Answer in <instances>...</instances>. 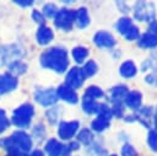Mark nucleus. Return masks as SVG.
Instances as JSON below:
<instances>
[{
  "mask_svg": "<svg viewBox=\"0 0 157 156\" xmlns=\"http://www.w3.org/2000/svg\"><path fill=\"white\" fill-rule=\"evenodd\" d=\"M96 113L98 114V118H103V119L110 122V118H112V109H110L105 103L98 104V106H97V109H96Z\"/></svg>",
  "mask_w": 157,
  "mask_h": 156,
  "instance_id": "24",
  "label": "nucleus"
},
{
  "mask_svg": "<svg viewBox=\"0 0 157 156\" xmlns=\"http://www.w3.org/2000/svg\"><path fill=\"white\" fill-rule=\"evenodd\" d=\"M88 55V49L85 48V47H76L72 49V57L75 59L76 63L81 64Z\"/></svg>",
  "mask_w": 157,
  "mask_h": 156,
  "instance_id": "22",
  "label": "nucleus"
},
{
  "mask_svg": "<svg viewBox=\"0 0 157 156\" xmlns=\"http://www.w3.org/2000/svg\"><path fill=\"white\" fill-rule=\"evenodd\" d=\"M147 144L151 150L157 151V130H151L147 135Z\"/></svg>",
  "mask_w": 157,
  "mask_h": 156,
  "instance_id": "30",
  "label": "nucleus"
},
{
  "mask_svg": "<svg viewBox=\"0 0 157 156\" xmlns=\"http://www.w3.org/2000/svg\"><path fill=\"white\" fill-rule=\"evenodd\" d=\"M56 112H58V109H56V108H54V109H52L50 112H48V113H47L48 119H49V122H50V123H55V120H56V118H58Z\"/></svg>",
  "mask_w": 157,
  "mask_h": 156,
  "instance_id": "41",
  "label": "nucleus"
},
{
  "mask_svg": "<svg viewBox=\"0 0 157 156\" xmlns=\"http://www.w3.org/2000/svg\"><path fill=\"white\" fill-rule=\"evenodd\" d=\"M155 127L157 129V113H156V117H155Z\"/></svg>",
  "mask_w": 157,
  "mask_h": 156,
  "instance_id": "47",
  "label": "nucleus"
},
{
  "mask_svg": "<svg viewBox=\"0 0 157 156\" xmlns=\"http://www.w3.org/2000/svg\"><path fill=\"white\" fill-rule=\"evenodd\" d=\"M109 124H110V122L109 120H105V119H103V118H96L93 122H92V124H91V127H92V129L93 130H96V131H103V130H105L108 127H109Z\"/></svg>",
  "mask_w": 157,
  "mask_h": 156,
  "instance_id": "28",
  "label": "nucleus"
},
{
  "mask_svg": "<svg viewBox=\"0 0 157 156\" xmlns=\"http://www.w3.org/2000/svg\"><path fill=\"white\" fill-rule=\"evenodd\" d=\"M87 154H88V156H105L107 151L103 147H101L98 145H94V146H91L88 149Z\"/></svg>",
  "mask_w": 157,
  "mask_h": 156,
  "instance_id": "32",
  "label": "nucleus"
},
{
  "mask_svg": "<svg viewBox=\"0 0 157 156\" xmlns=\"http://www.w3.org/2000/svg\"><path fill=\"white\" fill-rule=\"evenodd\" d=\"M130 26H132V21H131L130 17H121V18H119V21L117 22V29H118V32H120L121 34H124V33L129 29Z\"/></svg>",
  "mask_w": 157,
  "mask_h": 156,
  "instance_id": "29",
  "label": "nucleus"
},
{
  "mask_svg": "<svg viewBox=\"0 0 157 156\" xmlns=\"http://www.w3.org/2000/svg\"><path fill=\"white\" fill-rule=\"evenodd\" d=\"M32 17H33V20L36 21V22H38V23H44V17H43V15L39 12V11H33L32 12Z\"/></svg>",
  "mask_w": 157,
  "mask_h": 156,
  "instance_id": "39",
  "label": "nucleus"
},
{
  "mask_svg": "<svg viewBox=\"0 0 157 156\" xmlns=\"http://www.w3.org/2000/svg\"><path fill=\"white\" fill-rule=\"evenodd\" d=\"M83 96H86V97H88V98H91V99H97V98H102L103 96H104V93H103V91L98 87V86H90L87 90H86V92H85V95Z\"/></svg>",
  "mask_w": 157,
  "mask_h": 156,
  "instance_id": "26",
  "label": "nucleus"
},
{
  "mask_svg": "<svg viewBox=\"0 0 157 156\" xmlns=\"http://www.w3.org/2000/svg\"><path fill=\"white\" fill-rule=\"evenodd\" d=\"M97 69H98L97 64L93 60H90V61H87L85 64V66L81 69V71H82L83 77H91V76H93L97 72Z\"/></svg>",
  "mask_w": 157,
  "mask_h": 156,
  "instance_id": "25",
  "label": "nucleus"
},
{
  "mask_svg": "<svg viewBox=\"0 0 157 156\" xmlns=\"http://www.w3.org/2000/svg\"><path fill=\"white\" fill-rule=\"evenodd\" d=\"M121 156H137L136 150L130 144H124L121 147Z\"/></svg>",
  "mask_w": 157,
  "mask_h": 156,
  "instance_id": "33",
  "label": "nucleus"
},
{
  "mask_svg": "<svg viewBox=\"0 0 157 156\" xmlns=\"http://www.w3.org/2000/svg\"><path fill=\"white\" fill-rule=\"evenodd\" d=\"M77 139H78L80 142H82L85 145H90L93 141V134H92V131L90 129H86L85 128V129L80 130V133L77 135Z\"/></svg>",
  "mask_w": 157,
  "mask_h": 156,
  "instance_id": "27",
  "label": "nucleus"
},
{
  "mask_svg": "<svg viewBox=\"0 0 157 156\" xmlns=\"http://www.w3.org/2000/svg\"><path fill=\"white\" fill-rule=\"evenodd\" d=\"M129 93V90L125 85H118L110 88L109 95H110V99L113 102H120L123 98H125V96Z\"/></svg>",
  "mask_w": 157,
  "mask_h": 156,
  "instance_id": "15",
  "label": "nucleus"
},
{
  "mask_svg": "<svg viewBox=\"0 0 157 156\" xmlns=\"http://www.w3.org/2000/svg\"><path fill=\"white\" fill-rule=\"evenodd\" d=\"M43 12L47 17H55V15L58 14L56 11V6L53 5V4H47L44 7H43Z\"/></svg>",
  "mask_w": 157,
  "mask_h": 156,
  "instance_id": "34",
  "label": "nucleus"
},
{
  "mask_svg": "<svg viewBox=\"0 0 157 156\" xmlns=\"http://www.w3.org/2000/svg\"><path fill=\"white\" fill-rule=\"evenodd\" d=\"M134 16L139 21L152 22L155 20V17H156L155 5L152 2H147V1L136 2L135 7H134Z\"/></svg>",
  "mask_w": 157,
  "mask_h": 156,
  "instance_id": "4",
  "label": "nucleus"
},
{
  "mask_svg": "<svg viewBox=\"0 0 157 156\" xmlns=\"http://www.w3.org/2000/svg\"><path fill=\"white\" fill-rule=\"evenodd\" d=\"M7 156H28V155L22 154L20 150H10V152L7 154Z\"/></svg>",
  "mask_w": 157,
  "mask_h": 156,
  "instance_id": "43",
  "label": "nucleus"
},
{
  "mask_svg": "<svg viewBox=\"0 0 157 156\" xmlns=\"http://www.w3.org/2000/svg\"><path fill=\"white\" fill-rule=\"evenodd\" d=\"M9 125H10V122H9V119L6 118L5 112L0 109V133H2Z\"/></svg>",
  "mask_w": 157,
  "mask_h": 156,
  "instance_id": "36",
  "label": "nucleus"
},
{
  "mask_svg": "<svg viewBox=\"0 0 157 156\" xmlns=\"http://www.w3.org/2000/svg\"><path fill=\"white\" fill-rule=\"evenodd\" d=\"M93 42L101 48H112L115 45V38L107 31H98L93 37Z\"/></svg>",
  "mask_w": 157,
  "mask_h": 156,
  "instance_id": "9",
  "label": "nucleus"
},
{
  "mask_svg": "<svg viewBox=\"0 0 157 156\" xmlns=\"http://www.w3.org/2000/svg\"><path fill=\"white\" fill-rule=\"evenodd\" d=\"M45 151L49 156H61L64 151V145L56 139H50L45 145Z\"/></svg>",
  "mask_w": 157,
  "mask_h": 156,
  "instance_id": "14",
  "label": "nucleus"
},
{
  "mask_svg": "<svg viewBox=\"0 0 157 156\" xmlns=\"http://www.w3.org/2000/svg\"><path fill=\"white\" fill-rule=\"evenodd\" d=\"M17 86V79L12 75H0V93H6L15 90Z\"/></svg>",
  "mask_w": 157,
  "mask_h": 156,
  "instance_id": "12",
  "label": "nucleus"
},
{
  "mask_svg": "<svg viewBox=\"0 0 157 156\" xmlns=\"http://www.w3.org/2000/svg\"><path fill=\"white\" fill-rule=\"evenodd\" d=\"M34 114V108L32 104H22L18 108H16L13 111V114H12V118H11V122L12 124H15L16 127H20V128H26L28 127L32 117Z\"/></svg>",
  "mask_w": 157,
  "mask_h": 156,
  "instance_id": "3",
  "label": "nucleus"
},
{
  "mask_svg": "<svg viewBox=\"0 0 157 156\" xmlns=\"http://www.w3.org/2000/svg\"><path fill=\"white\" fill-rule=\"evenodd\" d=\"M75 21L80 28H85L90 23V15L86 7H80L75 12Z\"/></svg>",
  "mask_w": 157,
  "mask_h": 156,
  "instance_id": "18",
  "label": "nucleus"
},
{
  "mask_svg": "<svg viewBox=\"0 0 157 156\" xmlns=\"http://www.w3.org/2000/svg\"><path fill=\"white\" fill-rule=\"evenodd\" d=\"M153 81V76L152 75H147L146 76V82H152Z\"/></svg>",
  "mask_w": 157,
  "mask_h": 156,
  "instance_id": "46",
  "label": "nucleus"
},
{
  "mask_svg": "<svg viewBox=\"0 0 157 156\" xmlns=\"http://www.w3.org/2000/svg\"><path fill=\"white\" fill-rule=\"evenodd\" d=\"M148 33L157 37V21H152L148 26Z\"/></svg>",
  "mask_w": 157,
  "mask_h": 156,
  "instance_id": "40",
  "label": "nucleus"
},
{
  "mask_svg": "<svg viewBox=\"0 0 157 156\" xmlns=\"http://www.w3.org/2000/svg\"><path fill=\"white\" fill-rule=\"evenodd\" d=\"M124 36H125V38H126L128 41H134V39H136V38H139V28H137L135 25H132V26H130L129 29L124 33Z\"/></svg>",
  "mask_w": 157,
  "mask_h": 156,
  "instance_id": "31",
  "label": "nucleus"
},
{
  "mask_svg": "<svg viewBox=\"0 0 157 156\" xmlns=\"http://www.w3.org/2000/svg\"><path fill=\"white\" fill-rule=\"evenodd\" d=\"M34 98L38 103L47 107V106L54 104L58 99V96H56V92L53 88H42V90L39 88V90L36 91Z\"/></svg>",
  "mask_w": 157,
  "mask_h": 156,
  "instance_id": "6",
  "label": "nucleus"
},
{
  "mask_svg": "<svg viewBox=\"0 0 157 156\" xmlns=\"http://www.w3.org/2000/svg\"><path fill=\"white\" fill-rule=\"evenodd\" d=\"M52 39H53V31L47 26L39 27V29L37 31V42L44 45V44H48Z\"/></svg>",
  "mask_w": 157,
  "mask_h": 156,
  "instance_id": "16",
  "label": "nucleus"
},
{
  "mask_svg": "<svg viewBox=\"0 0 157 156\" xmlns=\"http://www.w3.org/2000/svg\"><path fill=\"white\" fill-rule=\"evenodd\" d=\"M110 156H117V155H110Z\"/></svg>",
  "mask_w": 157,
  "mask_h": 156,
  "instance_id": "48",
  "label": "nucleus"
},
{
  "mask_svg": "<svg viewBox=\"0 0 157 156\" xmlns=\"http://www.w3.org/2000/svg\"><path fill=\"white\" fill-rule=\"evenodd\" d=\"M9 69L13 75H21L27 70V65L21 60H15V61L10 63Z\"/></svg>",
  "mask_w": 157,
  "mask_h": 156,
  "instance_id": "23",
  "label": "nucleus"
},
{
  "mask_svg": "<svg viewBox=\"0 0 157 156\" xmlns=\"http://www.w3.org/2000/svg\"><path fill=\"white\" fill-rule=\"evenodd\" d=\"M150 118H151V108L150 107L139 108L137 114H135V119H137L140 123H142L144 127H146V128L150 127Z\"/></svg>",
  "mask_w": 157,
  "mask_h": 156,
  "instance_id": "20",
  "label": "nucleus"
},
{
  "mask_svg": "<svg viewBox=\"0 0 157 156\" xmlns=\"http://www.w3.org/2000/svg\"><path fill=\"white\" fill-rule=\"evenodd\" d=\"M0 145L9 150H20V151H29L32 147V140L29 135H27L23 131H16L10 138L2 139L0 141Z\"/></svg>",
  "mask_w": 157,
  "mask_h": 156,
  "instance_id": "2",
  "label": "nucleus"
},
{
  "mask_svg": "<svg viewBox=\"0 0 157 156\" xmlns=\"http://www.w3.org/2000/svg\"><path fill=\"white\" fill-rule=\"evenodd\" d=\"M75 20V11L72 10H67V9H63L60 11H58V14L54 17V23L59 29H64V31H69L72 26V22Z\"/></svg>",
  "mask_w": 157,
  "mask_h": 156,
  "instance_id": "5",
  "label": "nucleus"
},
{
  "mask_svg": "<svg viewBox=\"0 0 157 156\" xmlns=\"http://www.w3.org/2000/svg\"><path fill=\"white\" fill-rule=\"evenodd\" d=\"M78 149V144L77 142H70L69 145H64V151H63V155L61 156H69L71 154V151L74 150H77Z\"/></svg>",
  "mask_w": 157,
  "mask_h": 156,
  "instance_id": "37",
  "label": "nucleus"
},
{
  "mask_svg": "<svg viewBox=\"0 0 157 156\" xmlns=\"http://www.w3.org/2000/svg\"><path fill=\"white\" fill-rule=\"evenodd\" d=\"M142 96L139 91H131L125 96V104L131 109H139L141 106Z\"/></svg>",
  "mask_w": 157,
  "mask_h": 156,
  "instance_id": "13",
  "label": "nucleus"
},
{
  "mask_svg": "<svg viewBox=\"0 0 157 156\" xmlns=\"http://www.w3.org/2000/svg\"><path fill=\"white\" fill-rule=\"evenodd\" d=\"M28 156H44L43 155V152L40 151V150H36V151H33L31 155H28Z\"/></svg>",
  "mask_w": 157,
  "mask_h": 156,
  "instance_id": "45",
  "label": "nucleus"
},
{
  "mask_svg": "<svg viewBox=\"0 0 157 156\" xmlns=\"http://www.w3.org/2000/svg\"><path fill=\"white\" fill-rule=\"evenodd\" d=\"M78 129V122L77 120H72V122H60L59 124V129H58V133H59V136L64 140H69L71 139L75 133L77 131Z\"/></svg>",
  "mask_w": 157,
  "mask_h": 156,
  "instance_id": "7",
  "label": "nucleus"
},
{
  "mask_svg": "<svg viewBox=\"0 0 157 156\" xmlns=\"http://www.w3.org/2000/svg\"><path fill=\"white\" fill-rule=\"evenodd\" d=\"M56 96L60 97L61 99L69 102V103H72V104L78 101L77 95H76V92L74 91V88L69 87L67 85H61V86H59L58 90H56Z\"/></svg>",
  "mask_w": 157,
  "mask_h": 156,
  "instance_id": "11",
  "label": "nucleus"
},
{
  "mask_svg": "<svg viewBox=\"0 0 157 156\" xmlns=\"http://www.w3.org/2000/svg\"><path fill=\"white\" fill-rule=\"evenodd\" d=\"M40 64L43 68L52 69L56 72H64L69 65L67 52L60 47L47 49L40 55Z\"/></svg>",
  "mask_w": 157,
  "mask_h": 156,
  "instance_id": "1",
  "label": "nucleus"
},
{
  "mask_svg": "<svg viewBox=\"0 0 157 156\" xmlns=\"http://www.w3.org/2000/svg\"><path fill=\"white\" fill-rule=\"evenodd\" d=\"M112 114L115 117H123L124 115V106L121 104V102H114V106L112 108Z\"/></svg>",
  "mask_w": 157,
  "mask_h": 156,
  "instance_id": "35",
  "label": "nucleus"
},
{
  "mask_svg": "<svg viewBox=\"0 0 157 156\" xmlns=\"http://www.w3.org/2000/svg\"><path fill=\"white\" fill-rule=\"evenodd\" d=\"M23 54H25V52L20 47H17V45H5V47H1L0 48V65L5 64L11 58L21 57Z\"/></svg>",
  "mask_w": 157,
  "mask_h": 156,
  "instance_id": "8",
  "label": "nucleus"
},
{
  "mask_svg": "<svg viewBox=\"0 0 157 156\" xmlns=\"http://www.w3.org/2000/svg\"><path fill=\"white\" fill-rule=\"evenodd\" d=\"M119 71H120V75H121L123 77L130 79V77H134V76L136 75L137 69H136V65L134 64V61H131V60H125V61L120 65Z\"/></svg>",
  "mask_w": 157,
  "mask_h": 156,
  "instance_id": "17",
  "label": "nucleus"
},
{
  "mask_svg": "<svg viewBox=\"0 0 157 156\" xmlns=\"http://www.w3.org/2000/svg\"><path fill=\"white\" fill-rule=\"evenodd\" d=\"M15 2L17 5H20V6H23V7H28V6H31L33 4V1H29V0H16Z\"/></svg>",
  "mask_w": 157,
  "mask_h": 156,
  "instance_id": "42",
  "label": "nucleus"
},
{
  "mask_svg": "<svg viewBox=\"0 0 157 156\" xmlns=\"http://www.w3.org/2000/svg\"><path fill=\"white\" fill-rule=\"evenodd\" d=\"M137 44L141 48H156L157 47V37H155L147 32L139 38Z\"/></svg>",
  "mask_w": 157,
  "mask_h": 156,
  "instance_id": "19",
  "label": "nucleus"
},
{
  "mask_svg": "<svg viewBox=\"0 0 157 156\" xmlns=\"http://www.w3.org/2000/svg\"><path fill=\"white\" fill-rule=\"evenodd\" d=\"M97 106H98V103H97L94 99H91V98H88V97H86V96L82 97V109H83L87 114L96 113Z\"/></svg>",
  "mask_w": 157,
  "mask_h": 156,
  "instance_id": "21",
  "label": "nucleus"
},
{
  "mask_svg": "<svg viewBox=\"0 0 157 156\" xmlns=\"http://www.w3.org/2000/svg\"><path fill=\"white\" fill-rule=\"evenodd\" d=\"M83 80H85V77L82 75V71L77 66L72 68L67 72V75H66V84L71 88H78V87H81L82 84H83Z\"/></svg>",
  "mask_w": 157,
  "mask_h": 156,
  "instance_id": "10",
  "label": "nucleus"
},
{
  "mask_svg": "<svg viewBox=\"0 0 157 156\" xmlns=\"http://www.w3.org/2000/svg\"><path fill=\"white\" fill-rule=\"evenodd\" d=\"M33 134L37 136V139H38V140H42V139L44 138V134H45V130H44L43 125H42V124H39L38 127H36V128H34V130H33Z\"/></svg>",
  "mask_w": 157,
  "mask_h": 156,
  "instance_id": "38",
  "label": "nucleus"
},
{
  "mask_svg": "<svg viewBox=\"0 0 157 156\" xmlns=\"http://www.w3.org/2000/svg\"><path fill=\"white\" fill-rule=\"evenodd\" d=\"M118 6H120L119 9H120V11H123V12H128V11H129V7H128V5H126L124 1H119V2H118Z\"/></svg>",
  "mask_w": 157,
  "mask_h": 156,
  "instance_id": "44",
  "label": "nucleus"
}]
</instances>
